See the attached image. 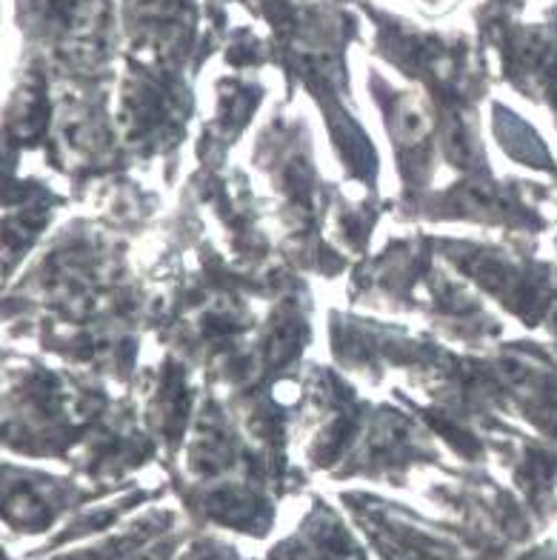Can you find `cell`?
Instances as JSON below:
<instances>
[{
  "label": "cell",
  "instance_id": "obj_2",
  "mask_svg": "<svg viewBox=\"0 0 557 560\" xmlns=\"http://www.w3.org/2000/svg\"><path fill=\"white\" fill-rule=\"evenodd\" d=\"M7 509L9 517L21 526H44L49 521V506L32 489H18L15 498H9Z\"/></svg>",
  "mask_w": 557,
  "mask_h": 560
},
{
  "label": "cell",
  "instance_id": "obj_1",
  "mask_svg": "<svg viewBox=\"0 0 557 560\" xmlns=\"http://www.w3.org/2000/svg\"><path fill=\"white\" fill-rule=\"evenodd\" d=\"M212 515L220 521H229V524H246L252 515H255V501L250 494L237 492V489H227V492H218L209 501Z\"/></svg>",
  "mask_w": 557,
  "mask_h": 560
}]
</instances>
